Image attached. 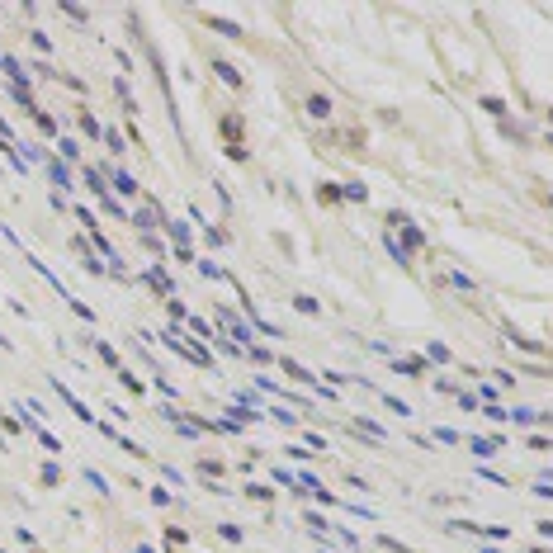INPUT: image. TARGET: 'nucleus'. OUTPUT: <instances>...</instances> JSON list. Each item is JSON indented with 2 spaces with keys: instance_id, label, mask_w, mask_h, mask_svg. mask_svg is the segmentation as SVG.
<instances>
[{
  "instance_id": "f257e3e1",
  "label": "nucleus",
  "mask_w": 553,
  "mask_h": 553,
  "mask_svg": "<svg viewBox=\"0 0 553 553\" xmlns=\"http://www.w3.org/2000/svg\"><path fill=\"white\" fill-rule=\"evenodd\" d=\"M213 71H218V76L227 80V85H241V76L232 71V67H227V62H213Z\"/></svg>"
},
{
  "instance_id": "f03ea898",
  "label": "nucleus",
  "mask_w": 553,
  "mask_h": 553,
  "mask_svg": "<svg viewBox=\"0 0 553 553\" xmlns=\"http://www.w3.org/2000/svg\"><path fill=\"white\" fill-rule=\"evenodd\" d=\"M468 445H473L477 459H492V454H497V445H492V440H468Z\"/></svg>"
},
{
  "instance_id": "7ed1b4c3",
  "label": "nucleus",
  "mask_w": 553,
  "mask_h": 553,
  "mask_svg": "<svg viewBox=\"0 0 553 553\" xmlns=\"http://www.w3.org/2000/svg\"><path fill=\"white\" fill-rule=\"evenodd\" d=\"M213 28H218V33H227V38H246V33H241L237 24H227V19H209Z\"/></svg>"
},
{
  "instance_id": "20e7f679",
  "label": "nucleus",
  "mask_w": 553,
  "mask_h": 553,
  "mask_svg": "<svg viewBox=\"0 0 553 553\" xmlns=\"http://www.w3.org/2000/svg\"><path fill=\"white\" fill-rule=\"evenodd\" d=\"M53 184H57V189H71V175H67V166H57V161H53Z\"/></svg>"
},
{
  "instance_id": "39448f33",
  "label": "nucleus",
  "mask_w": 553,
  "mask_h": 553,
  "mask_svg": "<svg viewBox=\"0 0 553 553\" xmlns=\"http://www.w3.org/2000/svg\"><path fill=\"white\" fill-rule=\"evenodd\" d=\"M132 222H137V227H157V213H152V209H142L137 218H132Z\"/></svg>"
},
{
  "instance_id": "423d86ee",
  "label": "nucleus",
  "mask_w": 553,
  "mask_h": 553,
  "mask_svg": "<svg viewBox=\"0 0 553 553\" xmlns=\"http://www.w3.org/2000/svg\"><path fill=\"white\" fill-rule=\"evenodd\" d=\"M114 189H123V194H132L137 184H132V175H114Z\"/></svg>"
}]
</instances>
